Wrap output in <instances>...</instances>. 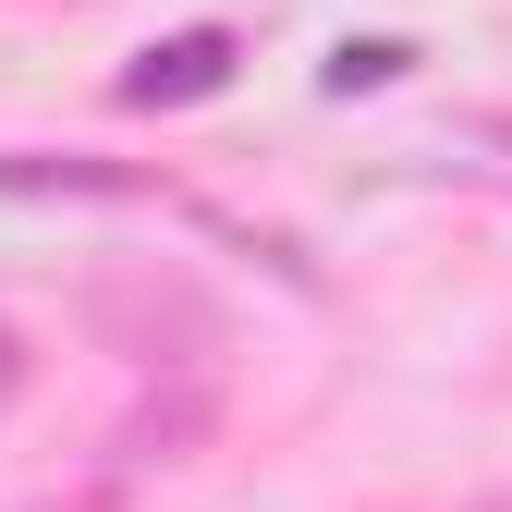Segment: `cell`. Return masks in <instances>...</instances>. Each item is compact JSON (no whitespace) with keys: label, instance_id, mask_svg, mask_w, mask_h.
I'll return each instance as SVG.
<instances>
[{"label":"cell","instance_id":"obj_1","mask_svg":"<svg viewBox=\"0 0 512 512\" xmlns=\"http://www.w3.org/2000/svg\"><path fill=\"white\" fill-rule=\"evenodd\" d=\"M220 86H232V25H183V37H159L135 74H122L135 110H183V98H220Z\"/></svg>","mask_w":512,"mask_h":512},{"label":"cell","instance_id":"obj_3","mask_svg":"<svg viewBox=\"0 0 512 512\" xmlns=\"http://www.w3.org/2000/svg\"><path fill=\"white\" fill-rule=\"evenodd\" d=\"M391 74H403V49H391V37H366V49H342V61H330V98H354V86H391Z\"/></svg>","mask_w":512,"mask_h":512},{"label":"cell","instance_id":"obj_4","mask_svg":"<svg viewBox=\"0 0 512 512\" xmlns=\"http://www.w3.org/2000/svg\"><path fill=\"white\" fill-rule=\"evenodd\" d=\"M13 378H25V342H13V330H0V391H13Z\"/></svg>","mask_w":512,"mask_h":512},{"label":"cell","instance_id":"obj_2","mask_svg":"<svg viewBox=\"0 0 512 512\" xmlns=\"http://www.w3.org/2000/svg\"><path fill=\"white\" fill-rule=\"evenodd\" d=\"M49 183H61V196H147L135 171H86V159H0V196H49Z\"/></svg>","mask_w":512,"mask_h":512}]
</instances>
